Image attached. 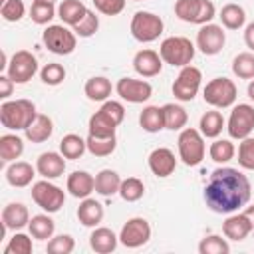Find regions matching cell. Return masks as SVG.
I'll return each mask as SVG.
<instances>
[{
	"label": "cell",
	"mask_w": 254,
	"mask_h": 254,
	"mask_svg": "<svg viewBox=\"0 0 254 254\" xmlns=\"http://www.w3.org/2000/svg\"><path fill=\"white\" fill-rule=\"evenodd\" d=\"M250 181L248 177L232 167H218L210 173L204 187V202L216 214L238 212L250 200Z\"/></svg>",
	"instance_id": "1"
},
{
	"label": "cell",
	"mask_w": 254,
	"mask_h": 254,
	"mask_svg": "<svg viewBox=\"0 0 254 254\" xmlns=\"http://www.w3.org/2000/svg\"><path fill=\"white\" fill-rule=\"evenodd\" d=\"M38 111L30 99H10L0 105V123L10 131H26Z\"/></svg>",
	"instance_id": "2"
},
{
	"label": "cell",
	"mask_w": 254,
	"mask_h": 254,
	"mask_svg": "<svg viewBox=\"0 0 254 254\" xmlns=\"http://www.w3.org/2000/svg\"><path fill=\"white\" fill-rule=\"evenodd\" d=\"M194 52H196L194 44L185 36H169L159 46V54H161L163 62L173 65V67L190 65V62L194 58Z\"/></svg>",
	"instance_id": "3"
},
{
	"label": "cell",
	"mask_w": 254,
	"mask_h": 254,
	"mask_svg": "<svg viewBox=\"0 0 254 254\" xmlns=\"http://www.w3.org/2000/svg\"><path fill=\"white\" fill-rule=\"evenodd\" d=\"M177 149H179V159L187 165V167H196L202 163L204 153H206V145H204V137L198 129H181L179 139H177Z\"/></svg>",
	"instance_id": "4"
},
{
	"label": "cell",
	"mask_w": 254,
	"mask_h": 254,
	"mask_svg": "<svg viewBox=\"0 0 254 254\" xmlns=\"http://www.w3.org/2000/svg\"><path fill=\"white\" fill-rule=\"evenodd\" d=\"M202 97L214 109H226V107L234 105V101L238 97V89H236V83L232 79H228V77H214L202 89Z\"/></svg>",
	"instance_id": "5"
},
{
	"label": "cell",
	"mask_w": 254,
	"mask_h": 254,
	"mask_svg": "<svg viewBox=\"0 0 254 254\" xmlns=\"http://www.w3.org/2000/svg\"><path fill=\"white\" fill-rule=\"evenodd\" d=\"M175 16L187 24H208L216 16V8L210 0H177Z\"/></svg>",
	"instance_id": "6"
},
{
	"label": "cell",
	"mask_w": 254,
	"mask_h": 254,
	"mask_svg": "<svg viewBox=\"0 0 254 254\" xmlns=\"http://www.w3.org/2000/svg\"><path fill=\"white\" fill-rule=\"evenodd\" d=\"M44 46L56 56H69L77 46V36L64 24H52L42 34Z\"/></svg>",
	"instance_id": "7"
},
{
	"label": "cell",
	"mask_w": 254,
	"mask_h": 254,
	"mask_svg": "<svg viewBox=\"0 0 254 254\" xmlns=\"http://www.w3.org/2000/svg\"><path fill=\"white\" fill-rule=\"evenodd\" d=\"M32 200H34L44 212L54 214V212H58V210L64 206V202H65V192H64L58 185L50 183V179H42V181H36V183L32 185Z\"/></svg>",
	"instance_id": "8"
},
{
	"label": "cell",
	"mask_w": 254,
	"mask_h": 254,
	"mask_svg": "<svg viewBox=\"0 0 254 254\" xmlns=\"http://www.w3.org/2000/svg\"><path fill=\"white\" fill-rule=\"evenodd\" d=\"M163 28H165V24H163L161 16H157L153 12L139 10L131 18V36L141 44L159 40V36L163 34Z\"/></svg>",
	"instance_id": "9"
},
{
	"label": "cell",
	"mask_w": 254,
	"mask_h": 254,
	"mask_svg": "<svg viewBox=\"0 0 254 254\" xmlns=\"http://www.w3.org/2000/svg\"><path fill=\"white\" fill-rule=\"evenodd\" d=\"M226 131L230 139H246L254 131V107L250 103H238L232 107L230 117L226 121Z\"/></svg>",
	"instance_id": "10"
},
{
	"label": "cell",
	"mask_w": 254,
	"mask_h": 254,
	"mask_svg": "<svg viewBox=\"0 0 254 254\" xmlns=\"http://www.w3.org/2000/svg\"><path fill=\"white\" fill-rule=\"evenodd\" d=\"M200 83H202V73L198 67L194 65H185L181 67L177 79L173 81V95L175 99L179 101H192L200 89Z\"/></svg>",
	"instance_id": "11"
},
{
	"label": "cell",
	"mask_w": 254,
	"mask_h": 254,
	"mask_svg": "<svg viewBox=\"0 0 254 254\" xmlns=\"http://www.w3.org/2000/svg\"><path fill=\"white\" fill-rule=\"evenodd\" d=\"M6 73L14 83H28L38 73V60L28 50H18L8 62Z\"/></svg>",
	"instance_id": "12"
},
{
	"label": "cell",
	"mask_w": 254,
	"mask_h": 254,
	"mask_svg": "<svg viewBox=\"0 0 254 254\" xmlns=\"http://www.w3.org/2000/svg\"><path fill=\"white\" fill-rule=\"evenodd\" d=\"M151 238V224L143 216H133L129 218L119 232V242L125 248H139L147 244Z\"/></svg>",
	"instance_id": "13"
},
{
	"label": "cell",
	"mask_w": 254,
	"mask_h": 254,
	"mask_svg": "<svg viewBox=\"0 0 254 254\" xmlns=\"http://www.w3.org/2000/svg\"><path fill=\"white\" fill-rule=\"evenodd\" d=\"M117 95L127 103H145L153 95V85L145 79L135 77H121L115 83Z\"/></svg>",
	"instance_id": "14"
},
{
	"label": "cell",
	"mask_w": 254,
	"mask_h": 254,
	"mask_svg": "<svg viewBox=\"0 0 254 254\" xmlns=\"http://www.w3.org/2000/svg\"><path fill=\"white\" fill-rule=\"evenodd\" d=\"M226 44V34L222 30V26L218 24H202L198 34H196V48L204 54V56H216Z\"/></svg>",
	"instance_id": "15"
},
{
	"label": "cell",
	"mask_w": 254,
	"mask_h": 254,
	"mask_svg": "<svg viewBox=\"0 0 254 254\" xmlns=\"http://www.w3.org/2000/svg\"><path fill=\"white\" fill-rule=\"evenodd\" d=\"M163 58L159 52L155 50H139L133 58V69L141 75V77H155L161 73L163 69Z\"/></svg>",
	"instance_id": "16"
},
{
	"label": "cell",
	"mask_w": 254,
	"mask_h": 254,
	"mask_svg": "<svg viewBox=\"0 0 254 254\" xmlns=\"http://www.w3.org/2000/svg\"><path fill=\"white\" fill-rule=\"evenodd\" d=\"M147 163H149L151 173H153L155 177H161V179L173 175L175 169H177V157H175V153H173L171 149H167V147H157V149H153L151 155H149V159H147Z\"/></svg>",
	"instance_id": "17"
},
{
	"label": "cell",
	"mask_w": 254,
	"mask_h": 254,
	"mask_svg": "<svg viewBox=\"0 0 254 254\" xmlns=\"http://www.w3.org/2000/svg\"><path fill=\"white\" fill-rule=\"evenodd\" d=\"M36 171L44 179H50V181L52 179H58L65 171V157L62 153H56V151H46V153H42L38 157Z\"/></svg>",
	"instance_id": "18"
},
{
	"label": "cell",
	"mask_w": 254,
	"mask_h": 254,
	"mask_svg": "<svg viewBox=\"0 0 254 254\" xmlns=\"http://www.w3.org/2000/svg\"><path fill=\"white\" fill-rule=\"evenodd\" d=\"M30 224V210L22 202H10L2 210V228L6 230H20Z\"/></svg>",
	"instance_id": "19"
},
{
	"label": "cell",
	"mask_w": 254,
	"mask_h": 254,
	"mask_svg": "<svg viewBox=\"0 0 254 254\" xmlns=\"http://www.w3.org/2000/svg\"><path fill=\"white\" fill-rule=\"evenodd\" d=\"M222 232L228 240L240 242L244 240L250 232H252V224L250 220L244 216V212H232L226 216V220L222 222Z\"/></svg>",
	"instance_id": "20"
},
{
	"label": "cell",
	"mask_w": 254,
	"mask_h": 254,
	"mask_svg": "<svg viewBox=\"0 0 254 254\" xmlns=\"http://www.w3.org/2000/svg\"><path fill=\"white\" fill-rule=\"evenodd\" d=\"M103 214H105V210H103V204L99 200L89 198V196L81 198V202L77 206V220L83 226H87V228L99 226V222L103 220Z\"/></svg>",
	"instance_id": "21"
},
{
	"label": "cell",
	"mask_w": 254,
	"mask_h": 254,
	"mask_svg": "<svg viewBox=\"0 0 254 254\" xmlns=\"http://www.w3.org/2000/svg\"><path fill=\"white\" fill-rule=\"evenodd\" d=\"M34 177H36V167H32L26 161H12L6 169V181L18 189L32 185Z\"/></svg>",
	"instance_id": "22"
},
{
	"label": "cell",
	"mask_w": 254,
	"mask_h": 254,
	"mask_svg": "<svg viewBox=\"0 0 254 254\" xmlns=\"http://www.w3.org/2000/svg\"><path fill=\"white\" fill-rule=\"evenodd\" d=\"M67 190L75 198H87L95 190V177L87 171H73L67 177Z\"/></svg>",
	"instance_id": "23"
},
{
	"label": "cell",
	"mask_w": 254,
	"mask_h": 254,
	"mask_svg": "<svg viewBox=\"0 0 254 254\" xmlns=\"http://www.w3.org/2000/svg\"><path fill=\"white\" fill-rule=\"evenodd\" d=\"M117 242H119V236H115V232L107 226H95L93 232L89 234V246L97 254L113 252L117 248Z\"/></svg>",
	"instance_id": "24"
},
{
	"label": "cell",
	"mask_w": 254,
	"mask_h": 254,
	"mask_svg": "<svg viewBox=\"0 0 254 254\" xmlns=\"http://www.w3.org/2000/svg\"><path fill=\"white\" fill-rule=\"evenodd\" d=\"M24 133H26V139H28L30 143H44V141H48V139L52 137V133H54V121H52L48 115L38 113L36 119L26 127Z\"/></svg>",
	"instance_id": "25"
},
{
	"label": "cell",
	"mask_w": 254,
	"mask_h": 254,
	"mask_svg": "<svg viewBox=\"0 0 254 254\" xmlns=\"http://www.w3.org/2000/svg\"><path fill=\"white\" fill-rule=\"evenodd\" d=\"M224 127H226V121H224L222 113L216 111V109H210V111L202 113V117H200V121H198V131H200L202 137H206V139H216V137L222 133Z\"/></svg>",
	"instance_id": "26"
},
{
	"label": "cell",
	"mask_w": 254,
	"mask_h": 254,
	"mask_svg": "<svg viewBox=\"0 0 254 254\" xmlns=\"http://www.w3.org/2000/svg\"><path fill=\"white\" fill-rule=\"evenodd\" d=\"M121 177L117 175V171L113 169H101L95 175V192L101 196H113L115 192H119L121 187Z\"/></svg>",
	"instance_id": "27"
},
{
	"label": "cell",
	"mask_w": 254,
	"mask_h": 254,
	"mask_svg": "<svg viewBox=\"0 0 254 254\" xmlns=\"http://www.w3.org/2000/svg\"><path fill=\"white\" fill-rule=\"evenodd\" d=\"M139 125L147 133H159V131H163L165 129L163 107H159V105H147V107H143V111L139 115Z\"/></svg>",
	"instance_id": "28"
},
{
	"label": "cell",
	"mask_w": 254,
	"mask_h": 254,
	"mask_svg": "<svg viewBox=\"0 0 254 254\" xmlns=\"http://www.w3.org/2000/svg\"><path fill=\"white\" fill-rule=\"evenodd\" d=\"M87 14V8L81 0H64L58 6V18L65 24V26H75L83 16Z\"/></svg>",
	"instance_id": "29"
},
{
	"label": "cell",
	"mask_w": 254,
	"mask_h": 254,
	"mask_svg": "<svg viewBox=\"0 0 254 254\" xmlns=\"http://www.w3.org/2000/svg\"><path fill=\"white\" fill-rule=\"evenodd\" d=\"M111 81L103 75H95L89 77L83 85V93L87 95V99L91 101H107V97L111 95Z\"/></svg>",
	"instance_id": "30"
},
{
	"label": "cell",
	"mask_w": 254,
	"mask_h": 254,
	"mask_svg": "<svg viewBox=\"0 0 254 254\" xmlns=\"http://www.w3.org/2000/svg\"><path fill=\"white\" fill-rule=\"evenodd\" d=\"M115 129H117V123H115L111 117H107L101 109L95 111V113L89 117L87 131H89V135H93V137H111V135H115Z\"/></svg>",
	"instance_id": "31"
},
{
	"label": "cell",
	"mask_w": 254,
	"mask_h": 254,
	"mask_svg": "<svg viewBox=\"0 0 254 254\" xmlns=\"http://www.w3.org/2000/svg\"><path fill=\"white\" fill-rule=\"evenodd\" d=\"M24 153V141L22 137L14 135V133H6L0 137V159L4 163H12L16 159H20Z\"/></svg>",
	"instance_id": "32"
},
{
	"label": "cell",
	"mask_w": 254,
	"mask_h": 254,
	"mask_svg": "<svg viewBox=\"0 0 254 254\" xmlns=\"http://www.w3.org/2000/svg\"><path fill=\"white\" fill-rule=\"evenodd\" d=\"M85 151H87V141L81 139V137L75 135V133H67V135H64L62 141H60V153H62L65 159H71V161L81 159Z\"/></svg>",
	"instance_id": "33"
},
{
	"label": "cell",
	"mask_w": 254,
	"mask_h": 254,
	"mask_svg": "<svg viewBox=\"0 0 254 254\" xmlns=\"http://www.w3.org/2000/svg\"><path fill=\"white\" fill-rule=\"evenodd\" d=\"M163 115H165V129H169V131H181V129H185V125L189 121L185 107L179 103H165Z\"/></svg>",
	"instance_id": "34"
},
{
	"label": "cell",
	"mask_w": 254,
	"mask_h": 254,
	"mask_svg": "<svg viewBox=\"0 0 254 254\" xmlns=\"http://www.w3.org/2000/svg\"><path fill=\"white\" fill-rule=\"evenodd\" d=\"M218 18H220V22H222V26L226 30H240L246 24V12L238 4H226V6H222Z\"/></svg>",
	"instance_id": "35"
},
{
	"label": "cell",
	"mask_w": 254,
	"mask_h": 254,
	"mask_svg": "<svg viewBox=\"0 0 254 254\" xmlns=\"http://www.w3.org/2000/svg\"><path fill=\"white\" fill-rule=\"evenodd\" d=\"M28 230H30L32 238H36V240H48V238L54 236L56 222L48 214H36V216L30 218Z\"/></svg>",
	"instance_id": "36"
},
{
	"label": "cell",
	"mask_w": 254,
	"mask_h": 254,
	"mask_svg": "<svg viewBox=\"0 0 254 254\" xmlns=\"http://www.w3.org/2000/svg\"><path fill=\"white\" fill-rule=\"evenodd\" d=\"M208 155H210V159H212L214 163L224 165V163H228V161L234 159L236 147H234V143H232L230 139H218V137H216L214 143H210Z\"/></svg>",
	"instance_id": "37"
},
{
	"label": "cell",
	"mask_w": 254,
	"mask_h": 254,
	"mask_svg": "<svg viewBox=\"0 0 254 254\" xmlns=\"http://www.w3.org/2000/svg\"><path fill=\"white\" fill-rule=\"evenodd\" d=\"M87 151L93 155V157H109L115 147H117V137L111 135V137H93V135H87Z\"/></svg>",
	"instance_id": "38"
},
{
	"label": "cell",
	"mask_w": 254,
	"mask_h": 254,
	"mask_svg": "<svg viewBox=\"0 0 254 254\" xmlns=\"http://www.w3.org/2000/svg\"><path fill=\"white\" fill-rule=\"evenodd\" d=\"M145 194V185L141 179L137 177H127L121 181V187H119V196L125 200V202H137L141 200Z\"/></svg>",
	"instance_id": "39"
},
{
	"label": "cell",
	"mask_w": 254,
	"mask_h": 254,
	"mask_svg": "<svg viewBox=\"0 0 254 254\" xmlns=\"http://www.w3.org/2000/svg\"><path fill=\"white\" fill-rule=\"evenodd\" d=\"M232 73L238 79H254V54L240 52L232 60Z\"/></svg>",
	"instance_id": "40"
},
{
	"label": "cell",
	"mask_w": 254,
	"mask_h": 254,
	"mask_svg": "<svg viewBox=\"0 0 254 254\" xmlns=\"http://www.w3.org/2000/svg\"><path fill=\"white\" fill-rule=\"evenodd\" d=\"M198 252L200 254H228L230 252V244L226 242V238H222L218 234H210V236H204L200 240Z\"/></svg>",
	"instance_id": "41"
},
{
	"label": "cell",
	"mask_w": 254,
	"mask_h": 254,
	"mask_svg": "<svg viewBox=\"0 0 254 254\" xmlns=\"http://www.w3.org/2000/svg\"><path fill=\"white\" fill-rule=\"evenodd\" d=\"M56 14H58V10L54 8V4H48V2H32L30 18H32L34 24H38V26L50 24L56 18Z\"/></svg>",
	"instance_id": "42"
},
{
	"label": "cell",
	"mask_w": 254,
	"mask_h": 254,
	"mask_svg": "<svg viewBox=\"0 0 254 254\" xmlns=\"http://www.w3.org/2000/svg\"><path fill=\"white\" fill-rule=\"evenodd\" d=\"M32 236V234H30ZM24 232H16L4 246V254H32V238Z\"/></svg>",
	"instance_id": "43"
},
{
	"label": "cell",
	"mask_w": 254,
	"mask_h": 254,
	"mask_svg": "<svg viewBox=\"0 0 254 254\" xmlns=\"http://www.w3.org/2000/svg\"><path fill=\"white\" fill-rule=\"evenodd\" d=\"M71 30H73L75 36H79V38H91V36L99 30V16H97L95 12H91V10H87V14H85Z\"/></svg>",
	"instance_id": "44"
},
{
	"label": "cell",
	"mask_w": 254,
	"mask_h": 254,
	"mask_svg": "<svg viewBox=\"0 0 254 254\" xmlns=\"http://www.w3.org/2000/svg\"><path fill=\"white\" fill-rule=\"evenodd\" d=\"M75 248V240L71 234H58V236H52L46 244V250L50 254H71Z\"/></svg>",
	"instance_id": "45"
},
{
	"label": "cell",
	"mask_w": 254,
	"mask_h": 254,
	"mask_svg": "<svg viewBox=\"0 0 254 254\" xmlns=\"http://www.w3.org/2000/svg\"><path fill=\"white\" fill-rule=\"evenodd\" d=\"M26 14V6L22 0H0V16L6 22H20Z\"/></svg>",
	"instance_id": "46"
},
{
	"label": "cell",
	"mask_w": 254,
	"mask_h": 254,
	"mask_svg": "<svg viewBox=\"0 0 254 254\" xmlns=\"http://www.w3.org/2000/svg\"><path fill=\"white\" fill-rule=\"evenodd\" d=\"M40 79L46 83V85H60L64 79H65V69H64V65L62 64H56V62H52V64H46L42 69H40Z\"/></svg>",
	"instance_id": "47"
},
{
	"label": "cell",
	"mask_w": 254,
	"mask_h": 254,
	"mask_svg": "<svg viewBox=\"0 0 254 254\" xmlns=\"http://www.w3.org/2000/svg\"><path fill=\"white\" fill-rule=\"evenodd\" d=\"M238 165L246 171H254V137H246L238 145Z\"/></svg>",
	"instance_id": "48"
},
{
	"label": "cell",
	"mask_w": 254,
	"mask_h": 254,
	"mask_svg": "<svg viewBox=\"0 0 254 254\" xmlns=\"http://www.w3.org/2000/svg\"><path fill=\"white\" fill-rule=\"evenodd\" d=\"M93 6L103 16H117L125 10V0H93Z\"/></svg>",
	"instance_id": "49"
},
{
	"label": "cell",
	"mask_w": 254,
	"mask_h": 254,
	"mask_svg": "<svg viewBox=\"0 0 254 254\" xmlns=\"http://www.w3.org/2000/svg\"><path fill=\"white\" fill-rule=\"evenodd\" d=\"M107 117H111L117 125H121L123 123V119H125V107L119 103V101H115V99H107V101H103V105L99 107Z\"/></svg>",
	"instance_id": "50"
},
{
	"label": "cell",
	"mask_w": 254,
	"mask_h": 254,
	"mask_svg": "<svg viewBox=\"0 0 254 254\" xmlns=\"http://www.w3.org/2000/svg\"><path fill=\"white\" fill-rule=\"evenodd\" d=\"M14 81L10 79V75L6 73V75H0V97L2 99H8L10 95H12V91H14Z\"/></svg>",
	"instance_id": "51"
},
{
	"label": "cell",
	"mask_w": 254,
	"mask_h": 254,
	"mask_svg": "<svg viewBox=\"0 0 254 254\" xmlns=\"http://www.w3.org/2000/svg\"><path fill=\"white\" fill-rule=\"evenodd\" d=\"M244 44L246 48H250V52H254V22H250L244 28Z\"/></svg>",
	"instance_id": "52"
},
{
	"label": "cell",
	"mask_w": 254,
	"mask_h": 254,
	"mask_svg": "<svg viewBox=\"0 0 254 254\" xmlns=\"http://www.w3.org/2000/svg\"><path fill=\"white\" fill-rule=\"evenodd\" d=\"M242 212H244V216H246V218L250 220V224H252V230H254V204L246 206V208H244Z\"/></svg>",
	"instance_id": "53"
},
{
	"label": "cell",
	"mask_w": 254,
	"mask_h": 254,
	"mask_svg": "<svg viewBox=\"0 0 254 254\" xmlns=\"http://www.w3.org/2000/svg\"><path fill=\"white\" fill-rule=\"evenodd\" d=\"M246 93H248V97L254 101V79H250V83H248V89H246Z\"/></svg>",
	"instance_id": "54"
},
{
	"label": "cell",
	"mask_w": 254,
	"mask_h": 254,
	"mask_svg": "<svg viewBox=\"0 0 254 254\" xmlns=\"http://www.w3.org/2000/svg\"><path fill=\"white\" fill-rule=\"evenodd\" d=\"M34 2H48V4H54L56 0H34Z\"/></svg>",
	"instance_id": "55"
},
{
	"label": "cell",
	"mask_w": 254,
	"mask_h": 254,
	"mask_svg": "<svg viewBox=\"0 0 254 254\" xmlns=\"http://www.w3.org/2000/svg\"><path fill=\"white\" fill-rule=\"evenodd\" d=\"M133 2H141V0H133Z\"/></svg>",
	"instance_id": "56"
}]
</instances>
